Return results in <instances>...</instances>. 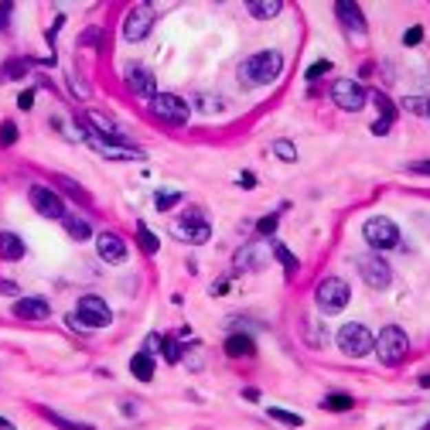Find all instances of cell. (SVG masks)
Returning a JSON list of instances; mask_svg holds the SVG:
<instances>
[{
  "instance_id": "obj_1",
  "label": "cell",
  "mask_w": 430,
  "mask_h": 430,
  "mask_svg": "<svg viewBox=\"0 0 430 430\" xmlns=\"http://www.w3.org/2000/svg\"><path fill=\"white\" fill-rule=\"evenodd\" d=\"M283 72V55L280 52H257L239 65V79L246 86H270Z\"/></svg>"
},
{
  "instance_id": "obj_2",
  "label": "cell",
  "mask_w": 430,
  "mask_h": 430,
  "mask_svg": "<svg viewBox=\"0 0 430 430\" xmlns=\"http://www.w3.org/2000/svg\"><path fill=\"white\" fill-rule=\"evenodd\" d=\"M372 348H376V355H379L383 365H400V362L407 358V352H410V338H407L403 328L389 325V328L379 332V338H376Z\"/></svg>"
},
{
  "instance_id": "obj_3",
  "label": "cell",
  "mask_w": 430,
  "mask_h": 430,
  "mask_svg": "<svg viewBox=\"0 0 430 430\" xmlns=\"http://www.w3.org/2000/svg\"><path fill=\"white\" fill-rule=\"evenodd\" d=\"M362 236H365V243H369L376 253H379V250H393V246H400V229H396V222L386 219V215H372V219H365Z\"/></svg>"
},
{
  "instance_id": "obj_4",
  "label": "cell",
  "mask_w": 430,
  "mask_h": 430,
  "mask_svg": "<svg viewBox=\"0 0 430 430\" xmlns=\"http://www.w3.org/2000/svg\"><path fill=\"white\" fill-rule=\"evenodd\" d=\"M348 297H352V290H348V283H345L342 277H325V280L318 283V290H314V301H318V308H321L325 314L345 311Z\"/></svg>"
},
{
  "instance_id": "obj_5",
  "label": "cell",
  "mask_w": 430,
  "mask_h": 430,
  "mask_svg": "<svg viewBox=\"0 0 430 430\" xmlns=\"http://www.w3.org/2000/svg\"><path fill=\"white\" fill-rule=\"evenodd\" d=\"M355 270L362 273V280H365L372 290H386V287L393 283V270H389V263L379 257V253H362V257H355Z\"/></svg>"
},
{
  "instance_id": "obj_6",
  "label": "cell",
  "mask_w": 430,
  "mask_h": 430,
  "mask_svg": "<svg viewBox=\"0 0 430 430\" xmlns=\"http://www.w3.org/2000/svg\"><path fill=\"white\" fill-rule=\"evenodd\" d=\"M372 332L365 328V325H358V321H352V325H342L338 328V348H342L348 358H362V355H369L372 352Z\"/></svg>"
},
{
  "instance_id": "obj_7",
  "label": "cell",
  "mask_w": 430,
  "mask_h": 430,
  "mask_svg": "<svg viewBox=\"0 0 430 430\" xmlns=\"http://www.w3.org/2000/svg\"><path fill=\"white\" fill-rule=\"evenodd\" d=\"M151 109H154L158 120H164V123H171V127L188 123V116H191L188 103H184L181 96H174V92H158V96L151 99Z\"/></svg>"
},
{
  "instance_id": "obj_8",
  "label": "cell",
  "mask_w": 430,
  "mask_h": 430,
  "mask_svg": "<svg viewBox=\"0 0 430 430\" xmlns=\"http://www.w3.org/2000/svg\"><path fill=\"white\" fill-rule=\"evenodd\" d=\"M76 318L86 325L89 332L92 328H106L109 321H113V311H109V304L103 301V297H96V294H89V297H79V308H76Z\"/></svg>"
},
{
  "instance_id": "obj_9",
  "label": "cell",
  "mask_w": 430,
  "mask_h": 430,
  "mask_svg": "<svg viewBox=\"0 0 430 430\" xmlns=\"http://www.w3.org/2000/svg\"><path fill=\"white\" fill-rule=\"evenodd\" d=\"M154 17H158V10L151 3H137L123 21V38L127 41H144L151 34V28H154Z\"/></svg>"
},
{
  "instance_id": "obj_10",
  "label": "cell",
  "mask_w": 430,
  "mask_h": 430,
  "mask_svg": "<svg viewBox=\"0 0 430 430\" xmlns=\"http://www.w3.org/2000/svg\"><path fill=\"white\" fill-rule=\"evenodd\" d=\"M28 198H31V205H34L38 215H45V219H58V222L65 219V205H62L58 191H52V188H45V184H31Z\"/></svg>"
},
{
  "instance_id": "obj_11",
  "label": "cell",
  "mask_w": 430,
  "mask_h": 430,
  "mask_svg": "<svg viewBox=\"0 0 430 430\" xmlns=\"http://www.w3.org/2000/svg\"><path fill=\"white\" fill-rule=\"evenodd\" d=\"M174 236H178V239H184V243L202 246V243H208L212 229H208V222L202 219V212H184V219H178V222H174Z\"/></svg>"
},
{
  "instance_id": "obj_12",
  "label": "cell",
  "mask_w": 430,
  "mask_h": 430,
  "mask_svg": "<svg viewBox=\"0 0 430 430\" xmlns=\"http://www.w3.org/2000/svg\"><path fill=\"white\" fill-rule=\"evenodd\" d=\"M332 99L338 103V109H348V113H358L365 106V89L362 83H352V79H338L332 86Z\"/></svg>"
},
{
  "instance_id": "obj_13",
  "label": "cell",
  "mask_w": 430,
  "mask_h": 430,
  "mask_svg": "<svg viewBox=\"0 0 430 430\" xmlns=\"http://www.w3.org/2000/svg\"><path fill=\"white\" fill-rule=\"evenodd\" d=\"M89 144H92L103 158H109V161H144V151L127 147V144H106V140H99L96 133H89Z\"/></svg>"
},
{
  "instance_id": "obj_14",
  "label": "cell",
  "mask_w": 430,
  "mask_h": 430,
  "mask_svg": "<svg viewBox=\"0 0 430 430\" xmlns=\"http://www.w3.org/2000/svg\"><path fill=\"white\" fill-rule=\"evenodd\" d=\"M96 253H99V259H106V263H123V259H127V243H123L116 233H99V236H96Z\"/></svg>"
},
{
  "instance_id": "obj_15",
  "label": "cell",
  "mask_w": 430,
  "mask_h": 430,
  "mask_svg": "<svg viewBox=\"0 0 430 430\" xmlns=\"http://www.w3.org/2000/svg\"><path fill=\"white\" fill-rule=\"evenodd\" d=\"M14 314L24 318V321H41V318L52 314V308H48L45 297H21V301H14Z\"/></svg>"
},
{
  "instance_id": "obj_16",
  "label": "cell",
  "mask_w": 430,
  "mask_h": 430,
  "mask_svg": "<svg viewBox=\"0 0 430 430\" xmlns=\"http://www.w3.org/2000/svg\"><path fill=\"white\" fill-rule=\"evenodd\" d=\"M335 14H338V21L345 24V31H355L358 38H365V21H362V10H358L352 0H338V3H335Z\"/></svg>"
},
{
  "instance_id": "obj_17",
  "label": "cell",
  "mask_w": 430,
  "mask_h": 430,
  "mask_svg": "<svg viewBox=\"0 0 430 430\" xmlns=\"http://www.w3.org/2000/svg\"><path fill=\"white\" fill-rule=\"evenodd\" d=\"M127 89H130L133 96H147V99L158 96V83H154V76H151L147 69H130V72H127Z\"/></svg>"
},
{
  "instance_id": "obj_18",
  "label": "cell",
  "mask_w": 430,
  "mask_h": 430,
  "mask_svg": "<svg viewBox=\"0 0 430 430\" xmlns=\"http://www.w3.org/2000/svg\"><path fill=\"white\" fill-rule=\"evenodd\" d=\"M130 372H133L140 383H151V379H154V355L137 352V355L130 358Z\"/></svg>"
},
{
  "instance_id": "obj_19",
  "label": "cell",
  "mask_w": 430,
  "mask_h": 430,
  "mask_svg": "<svg viewBox=\"0 0 430 430\" xmlns=\"http://www.w3.org/2000/svg\"><path fill=\"white\" fill-rule=\"evenodd\" d=\"M257 352V345L250 335H233L229 342H226V355H233V358H250Z\"/></svg>"
},
{
  "instance_id": "obj_20",
  "label": "cell",
  "mask_w": 430,
  "mask_h": 430,
  "mask_svg": "<svg viewBox=\"0 0 430 430\" xmlns=\"http://www.w3.org/2000/svg\"><path fill=\"white\" fill-rule=\"evenodd\" d=\"M0 257L3 259H21L24 257V239L14 233H0Z\"/></svg>"
},
{
  "instance_id": "obj_21",
  "label": "cell",
  "mask_w": 430,
  "mask_h": 430,
  "mask_svg": "<svg viewBox=\"0 0 430 430\" xmlns=\"http://www.w3.org/2000/svg\"><path fill=\"white\" fill-rule=\"evenodd\" d=\"M246 7H250V14H253V17H263V21H266V17H277V14L283 10V3H280V0H250Z\"/></svg>"
},
{
  "instance_id": "obj_22",
  "label": "cell",
  "mask_w": 430,
  "mask_h": 430,
  "mask_svg": "<svg viewBox=\"0 0 430 430\" xmlns=\"http://www.w3.org/2000/svg\"><path fill=\"white\" fill-rule=\"evenodd\" d=\"M62 226H65V233H69L72 239H79V243H83V239H89V236H92V229H89V222H86V219H79V215H65V219H62Z\"/></svg>"
},
{
  "instance_id": "obj_23",
  "label": "cell",
  "mask_w": 430,
  "mask_h": 430,
  "mask_svg": "<svg viewBox=\"0 0 430 430\" xmlns=\"http://www.w3.org/2000/svg\"><path fill=\"white\" fill-rule=\"evenodd\" d=\"M137 239H140V250H144V253H158V250H161V239H158L144 222H137Z\"/></svg>"
},
{
  "instance_id": "obj_24",
  "label": "cell",
  "mask_w": 430,
  "mask_h": 430,
  "mask_svg": "<svg viewBox=\"0 0 430 430\" xmlns=\"http://www.w3.org/2000/svg\"><path fill=\"white\" fill-rule=\"evenodd\" d=\"M321 407H325V410H335V413H345V410H352V396H345V393H332V396L321 400Z\"/></svg>"
},
{
  "instance_id": "obj_25",
  "label": "cell",
  "mask_w": 430,
  "mask_h": 430,
  "mask_svg": "<svg viewBox=\"0 0 430 430\" xmlns=\"http://www.w3.org/2000/svg\"><path fill=\"white\" fill-rule=\"evenodd\" d=\"M372 99H376V106H379V120H386V123H393L396 120V109H393V103H389V96L386 92H372Z\"/></svg>"
},
{
  "instance_id": "obj_26",
  "label": "cell",
  "mask_w": 430,
  "mask_h": 430,
  "mask_svg": "<svg viewBox=\"0 0 430 430\" xmlns=\"http://www.w3.org/2000/svg\"><path fill=\"white\" fill-rule=\"evenodd\" d=\"M273 257L283 263V270H287V273H294V270H297V257H294L283 243H273Z\"/></svg>"
},
{
  "instance_id": "obj_27",
  "label": "cell",
  "mask_w": 430,
  "mask_h": 430,
  "mask_svg": "<svg viewBox=\"0 0 430 430\" xmlns=\"http://www.w3.org/2000/svg\"><path fill=\"white\" fill-rule=\"evenodd\" d=\"M270 420H277V424H287V427H301V424H304L297 413H287V410H280V407H270Z\"/></svg>"
},
{
  "instance_id": "obj_28",
  "label": "cell",
  "mask_w": 430,
  "mask_h": 430,
  "mask_svg": "<svg viewBox=\"0 0 430 430\" xmlns=\"http://www.w3.org/2000/svg\"><path fill=\"white\" fill-rule=\"evenodd\" d=\"M273 154H277L280 161H287V164L297 161V147H294L290 140H277V144H273Z\"/></svg>"
},
{
  "instance_id": "obj_29",
  "label": "cell",
  "mask_w": 430,
  "mask_h": 430,
  "mask_svg": "<svg viewBox=\"0 0 430 430\" xmlns=\"http://www.w3.org/2000/svg\"><path fill=\"white\" fill-rule=\"evenodd\" d=\"M178 202H181V191H158V195H154V205H158L161 212H164V208H174Z\"/></svg>"
},
{
  "instance_id": "obj_30",
  "label": "cell",
  "mask_w": 430,
  "mask_h": 430,
  "mask_svg": "<svg viewBox=\"0 0 430 430\" xmlns=\"http://www.w3.org/2000/svg\"><path fill=\"white\" fill-rule=\"evenodd\" d=\"M45 417L55 424V427H62V430H92L89 424H76V420H65V417H58V413H52V410H45Z\"/></svg>"
},
{
  "instance_id": "obj_31",
  "label": "cell",
  "mask_w": 430,
  "mask_h": 430,
  "mask_svg": "<svg viewBox=\"0 0 430 430\" xmlns=\"http://www.w3.org/2000/svg\"><path fill=\"white\" fill-rule=\"evenodd\" d=\"M328 72H332V62H328V58H321V62H314V65L308 69V79L314 83V79H321V76H328Z\"/></svg>"
},
{
  "instance_id": "obj_32",
  "label": "cell",
  "mask_w": 430,
  "mask_h": 430,
  "mask_svg": "<svg viewBox=\"0 0 430 430\" xmlns=\"http://www.w3.org/2000/svg\"><path fill=\"white\" fill-rule=\"evenodd\" d=\"M14 140H17V127H14V123H0V144L10 147Z\"/></svg>"
},
{
  "instance_id": "obj_33",
  "label": "cell",
  "mask_w": 430,
  "mask_h": 430,
  "mask_svg": "<svg viewBox=\"0 0 430 430\" xmlns=\"http://www.w3.org/2000/svg\"><path fill=\"white\" fill-rule=\"evenodd\" d=\"M239 266H250V270H257V266H259L257 246H250V250H243V253H239Z\"/></svg>"
},
{
  "instance_id": "obj_34",
  "label": "cell",
  "mask_w": 430,
  "mask_h": 430,
  "mask_svg": "<svg viewBox=\"0 0 430 430\" xmlns=\"http://www.w3.org/2000/svg\"><path fill=\"white\" fill-rule=\"evenodd\" d=\"M161 345H164V358H168V362H178V358H181V345L178 342L168 338V342H161Z\"/></svg>"
},
{
  "instance_id": "obj_35",
  "label": "cell",
  "mask_w": 430,
  "mask_h": 430,
  "mask_svg": "<svg viewBox=\"0 0 430 430\" xmlns=\"http://www.w3.org/2000/svg\"><path fill=\"white\" fill-rule=\"evenodd\" d=\"M273 233H277V215H266L259 222V236H273Z\"/></svg>"
},
{
  "instance_id": "obj_36",
  "label": "cell",
  "mask_w": 430,
  "mask_h": 430,
  "mask_svg": "<svg viewBox=\"0 0 430 430\" xmlns=\"http://www.w3.org/2000/svg\"><path fill=\"white\" fill-rule=\"evenodd\" d=\"M420 38H424V28H410L403 34V45H420Z\"/></svg>"
},
{
  "instance_id": "obj_37",
  "label": "cell",
  "mask_w": 430,
  "mask_h": 430,
  "mask_svg": "<svg viewBox=\"0 0 430 430\" xmlns=\"http://www.w3.org/2000/svg\"><path fill=\"white\" fill-rule=\"evenodd\" d=\"M403 109H410V113H427V103H424V99H407Z\"/></svg>"
},
{
  "instance_id": "obj_38",
  "label": "cell",
  "mask_w": 430,
  "mask_h": 430,
  "mask_svg": "<svg viewBox=\"0 0 430 430\" xmlns=\"http://www.w3.org/2000/svg\"><path fill=\"white\" fill-rule=\"evenodd\" d=\"M389 127H393V123H386V120H376V123H372V133H376V137H383V133H389Z\"/></svg>"
},
{
  "instance_id": "obj_39",
  "label": "cell",
  "mask_w": 430,
  "mask_h": 430,
  "mask_svg": "<svg viewBox=\"0 0 430 430\" xmlns=\"http://www.w3.org/2000/svg\"><path fill=\"white\" fill-rule=\"evenodd\" d=\"M31 103H34V92H21L17 106H21V109H31Z\"/></svg>"
},
{
  "instance_id": "obj_40",
  "label": "cell",
  "mask_w": 430,
  "mask_h": 430,
  "mask_svg": "<svg viewBox=\"0 0 430 430\" xmlns=\"http://www.w3.org/2000/svg\"><path fill=\"white\" fill-rule=\"evenodd\" d=\"M7 17H10V3H0V31L7 28Z\"/></svg>"
},
{
  "instance_id": "obj_41",
  "label": "cell",
  "mask_w": 430,
  "mask_h": 430,
  "mask_svg": "<svg viewBox=\"0 0 430 430\" xmlns=\"http://www.w3.org/2000/svg\"><path fill=\"white\" fill-rule=\"evenodd\" d=\"M417 174H430V161H417V164H410Z\"/></svg>"
},
{
  "instance_id": "obj_42",
  "label": "cell",
  "mask_w": 430,
  "mask_h": 430,
  "mask_svg": "<svg viewBox=\"0 0 430 430\" xmlns=\"http://www.w3.org/2000/svg\"><path fill=\"white\" fill-rule=\"evenodd\" d=\"M239 184H243V188H253L257 178H253V174H239Z\"/></svg>"
},
{
  "instance_id": "obj_43",
  "label": "cell",
  "mask_w": 430,
  "mask_h": 430,
  "mask_svg": "<svg viewBox=\"0 0 430 430\" xmlns=\"http://www.w3.org/2000/svg\"><path fill=\"white\" fill-rule=\"evenodd\" d=\"M0 294H17V287H14V283H7V280H3V283H0Z\"/></svg>"
},
{
  "instance_id": "obj_44",
  "label": "cell",
  "mask_w": 430,
  "mask_h": 430,
  "mask_svg": "<svg viewBox=\"0 0 430 430\" xmlns=\"http://www.w3.org/2000/svg\"><path fill=\"white\" fill-rule=\"evenodd\" d=\"M427 116H430V99H427Z\"/></svg>"
}]
</instances>
